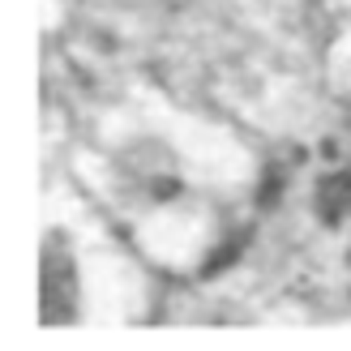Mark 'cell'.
<instances>
[{"label":"cell","mask_w":351,"mask_h":351,"mask_svg":"<svg viewBox=\"0 0 351 351\" xmlns=\"http://www.w3.org/2000/svg\"><path fill=\"white\" fill-rule=\"evenodd\" d=\"M317 210H322L326 223H343L351 215V171L326 176L322 189H317Z\"/></svg>","instance_id":"1"}]
</instances>
